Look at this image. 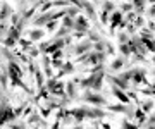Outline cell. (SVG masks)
I'll return each instance as SVG.
<instances>
[{
    "label": "cell",
    "mask_w": 155,
    "mask_h": 129,
    "mask_svg": "<svg viewBox=\"0 0 155 129\" xmlns=\"http://www.w3.org/2000/svg\"><path fill=\"white\" fill-rule=\"evenodd\" d=\"M84 100L91 102V103H95V105H104V103H105V100H104L100 95H90V93L84 96ZM105 105H107V103H105Z\"/></svg>",
    "instance_id": "obj_1"
},
{
    "label": "cell",
    "mask_w": 155,
    "mask_h": 129,
    "mask_svg": "<svg viewBox=\"0 0 155 129\" xmlns=\"http://www.w3.org/2000/svg\"><path fill=\"white\" fill-rule=\"evenodd\" d=\"M121 21H122V14L119 11H114L112 12V28H116Z\"/></svg>",
    "instance_id": "obj_2"
},
{
    "label": "cell",
    "mask_w": 155,
    "mask_h": 129,
    "mask_svg": "<svg viewBox=\"0 0 155 129\" xmlns=\"http://www.w3.org/2000/svg\"><path fill=\"white\" fill-rule=\"evenodd\" d=\"M74 28L79 29V31H84V29H88V24H86V21H84L83 17H78V19H76V24H74Z\"/></svg>",
    "instance_id": "obj_3"
},
{
    "label": "cell",
    "mask_w": 155,
    "mask_h": 129,
    "mask_svg": "<svg viewBox=\"0 0 155 129\" xmlns=\"http://www.w3.org/2000/svg\"><path fill=\"white\" fill-rule=\"evenodd\" d=\"M112 91H114V95H116L117 98H119V100L122 102V103H127V96L124 95V93H122V91L119 90V88H112Z\"/></svg>",
    "instance_id": "obj_4"
},
{
    "label": "cell",
    "mask_w": 155,
    "mask_h": 129,
    "mask_svg": "<svg viewBox=\"0 0 155 129\" xmlns=\"http://www.w3.org/2000/svg\"><path fill=\"white\" fill-rule=\"evenodd\" d=\"M81 7H84V9H86V12H88V14L93 17V19L97 17V16H95V9L91 7V4H88V2H81Z\"/></svg>",
    "instance_id": "obj_5"
},
{
    "label": "cell",
    "mask_w": 155,
    "mask_h": 129,
    "mask_svg": "<svg viewBox=\"0 0 155 129\" xmlns=\"http://www.w3.org/2000/svg\"><path fill=\"white\" fill-rule=\"evenodd\" d=\"M143 5H145V0H133V7H136L138 12L143 11Z\"/></svg>",
    "instance_id": "obj_6"
},
{
    "label": "cell",
    "mask_w": 155,
    "mask_h": 129,
    "mask_svg": "<svg viewBox=\"0 0 155 129\" xmlns=\"http://www.w3.org/2000/svg\"><path fill=\"white\" fill-rule=\"evenodd\" d=\"M114 4L112 2H104V11H107V12H114Z\"/></svg>",
    "instance_id": "obj_7"
},
{
    "label": "cell",
    "mask_w": 155,
    "mask_h": 129,
    "mask_svg": "<svg viewBox=\"0 0 155 129\" xmlns=\"http://www.w3.org/2000/svg\"><path fill=\"white\" fill-rule=\"evenodd\" d=\"M122 66H124V60H122V59H116L114 64H112V69H121Z\"/></svg>",
    "instance_id": "obj_8"
},
{
    "label": "cell",
    "mask_w": 155,
    "mask_h": 129,
    "mask_svg": "<svg viewBox=\"0 0 155 129\" xmlns=\"http://www.w3.org/2000/svg\"><path fill=\"white\" fill-rule=\"evenodd\" d=\"M31 38H33V40H40V38H41V31H33V33H31Z\"/></svg>",
    "instance_id": "obj_9"
},
{
    "label": "cell",
    "mask_w": 155,
    "mask_h": 129,
    "mask_svg": "<svg viewBox=\"0 0 155 129\" xmlns=\"http://www.w3.org/2000/svg\"><path fill=\"white\" fill-rule=\"evenodd\" d=\"M152 105H153L152 102H147V103H143V110H145V112H148L150 108H152Z\"/></svg>",
    "instance_id": "obj_10"
},
{
    "label": "cell",
    "mask_w": 155,
    "mask_h": 129,
    "mask_svg": "<svg viewBox=\"0 0 155 129\" xmlns=\"http://www.w3.org/2000/svg\"><path fill=\"white\" fill-rule=\"evenodd\" d=\"M131 9H133V4H124V5H122V11H124V12L131 11Z\"/></svg>",
    "instance_id": "obj_11"
},
{
    "label": "cell",
    "mask_w": 155,
    "mask_h": 129,
    "mask_svg": "<svg viewBox=\"0 0 155 129\" xmlns=\"http://www.w3.org/2000/svg\"><path fill=\"white\" fill-rule=\"evenodd\" d=\"M147 126H150V127H152V126H155V114L150 117V121H148V124H147Z\"/></svg>",
    "instance_id": "obj_12"
},
{
    "label": "cell",
    "mask_w": 155,
    "mask_h": 129,
    "mask_svg": "<svg viewBox=\"0 0 155 129\" xmlns=\"http://www.w3.org/2000/svg\"><path fill=\"white\" fill-rule=\"evenodd\" d=\"M64 24H66L67 28H71V26H72V21L69 19V17H66V19H64Z\"/></svg>",
    "instance_id": "obj_13"
},
{
    "label": "cell",
    "mask_w": 155,
    "mask_h": 129,
    "mask_svg": "<svg viewBox=\"0 0 155 129\" xmlns=\"http://www.w3.org/2000/svg\"><path fill=\"white\" fill-rule=\"evenodd\" d=\"M148 16H152V17L155 16V5H153V7H152V9L148 11Z\"/></svg>",
    "instance_id": "obj_14"
},
{
    "label": "cell",
    "mask_w": 155,
    "mask_h": 129,
    "mask_svg": "<svg viewBox=\"0 0 155 129\" xmlns=\"http://www.w3.org/2000/svg\"><path fill=\"white\" fill-rule=\"evenodd\" d=\"M150 2H153V4H155V0H150Z\"/></svg>",
    "instance_id": "obj_15"
},
{
    "label": "cell",
    "mask_w": 155,
    "mask_h": 129,
    "mask_svg": "<svg viewBox=\"0 0 155 129\" xmlns=\"http://www.w3.org/2000/svg\"><path fill=\"white\" fill-rule=\"evenodd\" d=\"M22 2H26V0H22Z\"/></svg>",
    "instance_id": "obj_16"
},
{
    "label": "cell",
    "mask_w": 155,
    "mask_h": 129,
    "mask_svg": "<svg viewBox=\"0 0 155 129\" xmlns=\"http://www.w3.org/2000/svg\"><path fill=\"white\" fill-rule=\"evenodd\" d=\"M153 74H155V71H153Z\"/></svg>",
    "instance_id": "obj_17"
}]
</instances>
